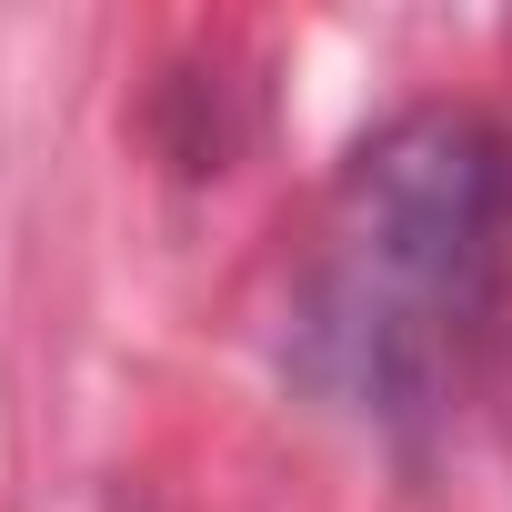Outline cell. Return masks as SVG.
I'll use <instances>...</instances> for the list:
<instances>
[{
	"label": "cell",
	"instance_id": "1",
	"mask_svg": "<svg viewBox=\"0 0 512 512\" xmlns=\"http://www.w3.org/2000/svg\"><path fill=\"white\" fill-rule=\"evenodd\" d=\"M512 262V141L472 101H402L302 211L272 352L282 382L352 432H422L462 402Z\"/></svg>",
	"mask_w": 512,
	"mask_h": 512
}]
</instances>
